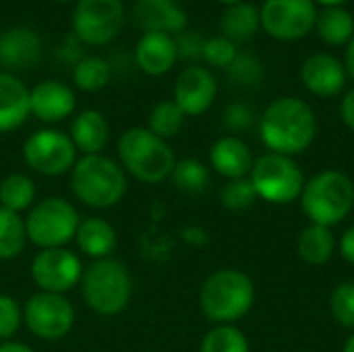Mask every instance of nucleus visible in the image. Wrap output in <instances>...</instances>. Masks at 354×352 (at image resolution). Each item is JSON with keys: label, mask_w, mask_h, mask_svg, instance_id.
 I'll return each mask as SVG.
<instances>
[{"label": "nucleus", "mask_w": 354, "mask_h": 352, "mask_svg": "<svg viewBox=\"0 0 354 352\" xmlns=\"http://www.w3.org/2000/svg\"><path fill=\"white\" fill-rule=\"evenodd\" d=\"M315 135V112L301 98H278L263 110L259 118V139L272 154L295 158L311 147Z\"/></svg>", "instance_id": "1"}, {"label": "nucleus", "mask_w": 354, "mask_h": 352, "mask_svg": "<svg viewBox=\"0 0 354 352\" xmlns=\"http://www.w3.org/2000/svg\"><path fill=\"white\" fill-rule=\"evenodd\" d=\"M255 303V284L241 270L214 272L199 290V307L216 326H234Z\"/></svg>", "instance_id": "2"}, {"label": "nucleus", "mask_w": 354, "mask_h": 352, "mask_svg": "<svg viewBox=\"0 0 354 352\" xmlns=\"http://www.w3.org/2000/svg\"><path fill=\"white\" fill-rule=\"evenodd\" d=\"M118 158L124 172L149 185L166 180L176 166V156L168 141L153 135L147 127H135L120 135Z\"/></svg>", "instance_id": "3"}, {"label": "nucleus", "mask_w": 354, "mask_h": 352, "mask_svg": "<svg viewBox=\"0 0 354 352\" xmlns=\"http://www.w3.org/2000/svg\"><path fill=\"white\" fill-rule=\"evenodd\" d=\"M75 197L95 210L116 205L127 193V174L118 162L102 154L83 156L71 170Z\"/></svg>", "instance_id": "4"}, {"label": "nucleus", "mask_w": 354, "mask_h": 352, "mask_svg": "<svg viewBox=\"0 0 354 352\" xmlns=\"http://www.w3.org/2000/svg\"><path fill=\"white\" fill-rule=\"evenodd\" d=\"M299 201L311 224L332 228L353 212L354 183L340 170L317 172L305 183Z\"/></svg>", "instance_id": "5"}, {"label": "nucleus", "mask_w": 354, "mask_h": 352, "mask_svg": "<svg viewBox=\"0 0 354 352\" xmlns=\"http://www.w3.org/2000/svg\"><path fill=\"white\" fill-rule=\"evenodd\" d=\"M79 284L89 309L104 317H112L124 311L133 295L131 272L116 257L95 259L83 270Z\"/></svg>", "instance_id": "6"}, {"label": "nucleus", "mask_w": 354, "mask_h": 352, "mask_svg": "<svg viewBox=\"0 0 354 352\" xmlns=\"http://www.w3.org/2000/svg\"><path fill=\"white\" fill-rule=\"evenodd\" d=\"M249 180L257 193V199L274 205H286L301 197L305 187V174L295 158L280 154H263L253 162Z\"/></svg>", "instance_id": "7"}, {"label": "nucleus", "mask_w": 354, "mask_h": 352, "mask_svg": "<svg viewBox=\"0 0 354 352\" xmlns=\"http://www.w3.org/2000/svg\"><path fill=\"white\" fill-rule=\"evenodd\" d=\"M79 224V212L71 201L62 197H46L29 210L25 218V232L27 241L35 247L56 249L75 239Z\"/></svg>", "instance_id": "8"}, {"label": "nucleus", "mask_w": 354, "mask_h": 352, "mask_svg": "<svg viewBox=\"0 0 354 352\" xmlns=\"http://www.w3.org/2000/svg\"><path fill=\"white\" fill-rule=\"evenodd\" d=\"M122 19V0H77L73 12L75 37L89 46L108 44L120 33Z\"/></svg>", "instance_id": "9"}, {"label": "nucleus", "mask_w": 354, "mask_h": 352, "mask_svg": "<svg viewBox=\"0 0 354 352\" xmlns=\"http://www.w3.org/2000/svg\"><path fill=\"white\" fill-rule=\"evenodd\" d=\"M261 29L280 41L305 37L315 27L317 8L313 0H266L259 8Z\"/></svg>", "instance_id": "10"}, {"label": "nucleus", "mask_w": 354, "mask_h": 352, "mask_svg": "<svg viewBox=\"0 0 354 352\" xmlns=\"http://www.w3.org/2000/svg\"><path fill=\"white\" fill-rule=\"evenodd\" d=\"M23 158L33 172L44 176H60L73 170L77 162V149L68 135L54 129H44L25 141Z\"/></svg>", "instance_id": "11"}, {"label": "nucleus", "mask_w": 354, "mask_h": 352, "mask_svg": "<svg viewBox=\"0 0 354 352\" xmlns=\"http://www.w3.org/2000/svg\"><path fill=\"white\" fill-rule=\"evenodd\" d=\"M23 319L33 336L41 340H60L75 324V307L62 295L39 290L27 299Z\"/></svg>", "instance_id": "12"}, {"label": "nucleus", "mask_w": 354, "mask_h": 352, "mask_svg": "<svg viewBox=\"0 0 354 352\" xmlns=\"http://www.w3.org/2000/svg\"><path fill=\"white\" fill-rule=\"evenodd\" d=\"M83 266L77 253L66 247L41 249L31 261V278L41 293L62 295L81 282Z\"/></svg>", "instance_id": "13"}, {"label": "nucleus", "mask_w": 354, "mask_h": 352, "mask_svg": "<svg viewBox=\"0 0 354 352\" xmlns=\"http://www.w3.org/2000/svg\"><path fill=\"white\" fill-rule=\"evenodd\" d=\"M218 83L212 71L193 64L187 66L174 83V104L185 116H201L216 102Z\"/></svg>", "instance_id": "14"}, {"label": "nucleus", "mask_w": 354, "mask_h": 352, "mask_svg": "<svg viewBox=\"0 0 354 352\" xmlns=\"http://www.w3.org/2000/svg\"><path fill=\"white\" fill-rule=\"evenodd\" d=\"M348 73L336 56L317 52L301 64L303 85L317 98H336L346 87Z\"/></svg>", "instance_id": "15"}, {"label": "nucleus", "mask_w": 354, "mask_h": 352, "mask_svg": "<svg viewBox=\"0 0 354 352\" xmlns=\"http://www.w3.org/2000/svg\"><path fill=\"white\" fill-rule=\"evenodd\" d=\"M75 93L60 81H41L29 91V110L44 122H58L75 110Z\"/></svg>", "instance_id": "16"}, {"label": "nucleus", "mask_w": 354, "mask_h": 352, "mask_svg": "<svg viewBox=\"0 0 354 352\" xmlns=\"http://www.w3.org/2000/svg\"><path fill=\"white\" fill-rule=\"evenodd\" d=\"M133 15L145 33L160 31L172 35L187 27V12L176 0H137Z\"/></svg>", "instance_id": "17"}, {"label": "nucleus", "mask_w": 354, "mask_h": 352, "mask_svg": "<svg viewBox=\"0 0 354 352\" xmlns=\"http://www.w3.org/2000/svg\"><path fill=\"white\" fill-rule=\"evenodd\" d=\"M253 162H255V158H253L249 145L241 137H234V135L220 137L209 149L212 168L228 180L249 176Z\"/></svg>", "instance_id": "18"}, {"label": "nucleus", "mask_w": 354, "mask_h": 352, "mask_svg": "<svg viewBox=\"0 0 354 352\" xmlns=\"http://www.w3.org/2000/svg\"><path fill=\"white\" fill-rule=\"evenodd\" d=\"M41 56V39L27 27H12L0 35V64L25 71L37 64Z\"/></svg>", "instance_id": "19"}, {"label": "nucleus", "mask_w": 354, "mask_h": 352, "mask_svg": "<svg viewBox=\"0 0 354 352\" xmlns=\"http://www.w3.org/2000/svg\"><path fill=\"white\" fill-rule=\"evenodd\" d=\"M176 58L178 54H176L174 37L168 33H160V31L143 33L135 50L137 66L145 75H151V77H160L168 73L174 66Z\"/></svg>", "instance_id": "20"}, {"label": "nucleus", "mask_w": 354, "mask_h": 352, "mask_svg": "<svg viewBox=\"0 0 354 352\" xmlns=\"http://www.w3.org/2000/svg\"><path fill=\"white\" fill-rule=\"evenodd\" d=\"M29 114V89L15 75L0 73V133L15 131Z\"/></svg>", "instance_id": "21"}, {"label": "nucleus", "mask_w": 354, "mask_h": 352, "mask_svg": "<svg viewBox=\"0 0 354 352\" xmlns=\"http://www.w3.org/2000/svg\"><path fill=\"white\" fill-rule=\"evenodd\" d=\"M110 137L108 120L97 110H83L71 127V141L83 156L100 154Z\"/></svg>", "instance_id": "22"}, {"label": "nucleus", "mask_w": 354, "mask_h": 352, "mask_svg": "<svg viewBox=\"0 0 354 352\" xmlns=\"http://www.w3.org/2000/svg\"><path fill=\"white\" fill-rule=\"evenodd\" d=\"M75 241L79 245V249L95 259H104L110 257L112 251L116 249L118 237L114 226L104 220V218H87L79 224Z\"/></svg>", "instance_id": "23"}, {"label": "nucleus", "mask_w": 354, "mask_h": 352, "mask_svg": "<svg viewBox=\"0 0 354 352\" xmlns=\"http://www.w3.org/2000/svg\"><path fill=\"white\" fill-rule=\"evenodd\" d=\"M261 27V19H259V8L251 2H239V4H230L222 19H220V29L222 35L228 37L232 44H245L249 39L255 37V33Z\"/></svg>", "instance_id": "24"}, {"label": "nucleus", "mask_w": 354, "mask_h": 352, "mask_svg": "<svg viewBox=\"0 0 354 352\" xmlns=\"http://www.w3.org/2000/svg\"><path fill=\"white\" fill-rule=\"evenodd\" d=\"M336 237L332 228L319 226V224H309L301 230L299 241H297V251L299 257L309 263V266H324L332 259L336 251Z\"/></svg>", "instance_id": "25"}, {"label": "nucleus", "mask_w": 354, "mask_h": 352, "mask_svg": "<svg viewBox=\"0 0 354 352\" xmlns=\"http://www.w3.org/2000/svg\"><path fill=\"white\" fill-rule=\"evenodd\" d=\"M313 29L328 46H346L354 35V17L342 6H328L317 12Z\"/></svg>", "instance_id": "26"}, {"label": "nucleus", "mask_w": 354, "mask_h": 352, "mask_svg": "<svg viewBox=\"0 0 354 352\" xmlns=\"http://www.w3.org/2000/svg\"><path fill=\"white\" fill-rule=\"evenodd\" d=\"M35 197V183L31 176L15 172L2 178L0 183V207H6L10 212H23L33 203Z\"/></svg>", "instance_id": "27"}, {"label": "nucleus", "mask_w": 354, "mask_h": 352, "mask_svg": "<svg viewBox=\"0 0 354 352\" xmlns=\"http://www.w3.org/2000/svg\"><path fill=\"white\" fill-rule=\"evenodd\" d=\"M27 243L25 220L6 207H0V259L17 257Z\"/></svg>", "instance_id": "28"}, {"label": "nucleus", "mask_w": 354, "mask_h": 352, "mask_svg": "<svg viewBox=\"0 0 354 352\" xmlns=\"http://www.w3.org/2000/svg\"><path fill=\"white\" fill-rule=\"evenodd\" d=\"M172 183L183 193H203L209 185V170L203 162L195 158H183L176 160V166L172 170Z\"/></svg>", "instance_id": "29"}, {"label": "nucleus", "mask_w": 354, "mask_h": 352, "mask_svg": "<svg viewBox=\"0 0 354 352\" xmlns=\"http://www.w3.org/2000/svg\"><path fill=\"white\" fill-rule=\"evenodd\" d=\"M185 124V114L183 110L174 104V100H166L153 106L147 118V129L158 135L160 139H172L180 133Z\"/></svg>", "instance_id": "30"}, {"label": "nucleus", "mask_w": 354, "mask_h": 352, "mask_svg": "<svg viewBox=\"0 0 354 352\" xmlns=\"http://www.w3.org/2000/svg\"><path fill=\"white\" fill-rule=\"evenodd\" d=\"M199 352H251V349L236 326H216L203 336Z\"/></svg>", "instance_id": "31"}, {"label": "nucleus", "mask_w": 354, "mask_h": 352, "mask_svg": "<svg viewBox=\"0 0 354 352\" xmlns=\"http://www.w3.org/2000/svg\"><path fill=\"white\" fill-rule=\"evenodd\" d=\"M110 77H112V68L100 56L81 58L75 64V73H73V79H75L77 87L83 89V91H97V89L106 87Z\"/></svg>", "instance_id": "32"}, {"label": "nucleus", "mask_w": 354, "mask_h": 352, "mask_svg": "<svg viewBox=\"0 0 354 352\" xmlns=\"http://www.w3.org/2000/svg\"><path fill=\"white\" fill-rule=\"evenodd\" d=\"M226 71H228L230 81L236 85H243V87L259 85L263 81V75H266L261 60L251 52H239Z\"/></svg>", "instance_id": "33"}, {"label": "nucleus", "mask_w": 354, "mask_h": 352, "mask_svg": "<svg viewBox=\"0 0 354 352\" xmlns=\"http://www.w3.org/2000/svg\"><path fill=\"white\" fill-rule=\"evenodd\" d=\"M220 201H222V205L226 210L243 212V210H249L257 201V193H255L249 176H245V178H232V180H228L222 187Z\"/></svg>", "instance_id": "34"}, {"label": "nucleus", "mask_w": 354, "mask_h": 352, "mask_svg": "<svg viewBox=\"0 0 354 352\" xmlns=\"http://www.w3.org/2000/svg\"><path fill=\"white\" fill-rule=\"evenodd\" d=\"M330 311L336 324L354 332V280H346L332 290Z\"/></svg>", "instance_id": "35"}, {"label": "nucleus", "mask_w": 354, "mask_h": 352, "mask_svg": "<svg viewBox=\"0 0 354 352\" xmlns=\"http://www.w3.org/2000/svg\"><path fill=\"white\" fill-rule=\"evenodd\" d=\"M236 54H239L236 44H232V41H230L228 37H224V35H216V37L205 39L203 60H205L209 66H216V68H228Z\"/></svg>", "instance_id": "36"}, {"label": "nucleus", "mask_w": 354, "mask_h": 352, "mask_svg": "<svg viewBox=\"0 0 354 352\" xmlns=\"http://www.w3.org/2000/svg\"><path fill=\"white\" fill-rule=\"evenodd\" d=\"M21 322H23V311L19 303L8 295H0V340L2 342L10 340L21 328Z\"/></svg>", "instance_id": "37"}, {"label": "nucleus", "mask_w": 354, "mask_h": 352, "mask_svg": "<svg viewBox=\"0 0 354 352\" xmlns=\"http://www.w3.org/2000/svg\"><path fill=\"white\" fill-rule=\"evenodd\" d=\"M176 44V54L185 60H199L203 58V48H205V37L195 33V31H180V35L174 39Z\"/></svg>", "instance_id": "38"}, {"label": "nucleus", "mask_w": 354, "mask_h": 352, "mask_svg": "<svg viewBox=\"0 0 354 352\" xmlns=\"http://www.w3.org/2000/svg\"><path fill=\"white\" fill-rule=\"evenodd\" d=\"M255 122V116H253V110L247 106V104H230L224 112V124L234 131V133H241V131H247L251 129Z\"/></svg>", "instance_id": "39"}, {"label": "nucleus", "mask_w": 354, "mask_h": 352, "mask_svg": "<svg viewBox=\"0 0 354 352\" xmlns=\"http://www.w3.org/2000/svg\"><path fill=\"white\" fill-rule=\"evenodd\" d=\"M340 255H342V259L344 261H348L351 266H354V224L353 226H348L344 232H342V237H340Z\"/></svg>", "instance_id": "40"}, {"label": "nucleus", "mask_w": 354, "mask_h": 352, "mask_svg": "<svg viewBox=\"0 0 354 352\" xmlns=\"http://www.w3.org/2000/svg\"><path fill=\"white\" fill-rule=\"evenodd\" d=\"M340 118L351 131H354V87L340 102Z\"/></svg>", "instance_id": "41"}, {"label": "nucleus", "mask_w": 354, "mask_h": 352, "mask_svg": "<svg viewBox=\"0 0 354 352\" xmlns=\"http://www.w3.org/2000/svg\"><path fill=\"white\" fill-rule=\"evenodd\" d=\"M344 68L348 73V77L354 79V35L353 39L346 44V54H344Z\"/></svg>", "instance_id": "42"}, {"label": "nucleus", "mask_w": 354, "mask_h": 352, "mask_svg": "<svg viewBox=\"0 0 354 352\" xmlns=\"http://www.w3.org/2000/svg\"><path fill=\"white\" fill-rule=\"evenodd\" d=\"M0 352H35L33 349H29L27 344L23 342H12V340H6L0 344Z\"/></svg>", "instance_id": "43"}, {"label": "nucleus", "mask_w": 354, "mask_h": 352, "mask_svg": "<svg viewBox=\"0 0 354 352\" xmlns=\"http://www.w3.org/2000/svg\"><path fill=\"white\" fill-rule=\"evenodd\" d=\"M313 2H317V4H322L324 8H328V6H342V4L348 2V0H313Z\"/></svg>", "instance_id": "44"}, {"label": "nucleus", "mask_w": 354, "mask_h": 352, "mask_svg": "<svg viewBox=\"0 0 354 352\" xmlns=\"http://www.w3.org/2000/svg\"><path fill=\"white\" fill-rule=\"evenodd\" d=\"M342 352H354V332L346 338V342H344V349Z\"/></svg>", "instance_id": "45"}, {"label": "nucleus", "mask_w": 354, "mask_h": 352, "mask_svg": "<svg viewBox=\"0 0 354 352\" xmlns=\"http://www.w3.org/2000/svg\"><path fill=\"white\" fill-rule=\"evenodd\" d=\"M218 2H222V4H226V6H230V4H239V2H245V0H218Z\"/></svg>", "instance_id": "46"}, {"label": "nucleus", "mask_w": 354, "mask_h": 352, "mask_svg": "<svg viewBox=\"0 0 354 352\" xmlns=\"http://www.w3.org/2000/svg\"><path fill=\"white\" fill-rule=\"evenodd\" d=\"M58 2H71V0H58Z\"/></svg>", "instance_id": "47"}]
</instances>
